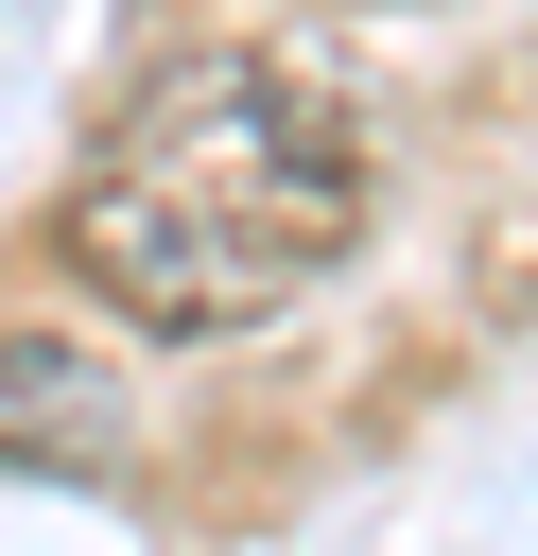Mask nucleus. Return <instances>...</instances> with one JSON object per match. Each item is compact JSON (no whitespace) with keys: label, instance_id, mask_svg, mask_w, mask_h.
<instances>
[{"label":"nucleus","instance_id":"f257e3e1","mask_svg":"<svg viewBox=\"0 0 538 556\" xmlns=\"http://www.w3.org/2000/svg\"><path fill=\"white\" fill-rule=\"evenodd\" d=\"M364 122L278 52H174L69 174V278L139 330H260L364 243Z\"/></svg>","mask_w":538,"mask_h":556},{"label":"nucleus","instance_id":"f03ea898","mask_svg":"<svg viewBox=\"0 0 538 556\" xmlns=\"http://www.w3.org/2000/svg\"><path fill=\"white\" fill-rule=\"evenodd\" d=\"M0 469H52V486H104V469H139V382H121L87 330H35V313H0Z\"/></svg>","mask_w":538,"mask_h":556}]
</instances>
